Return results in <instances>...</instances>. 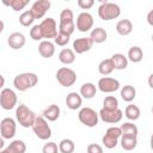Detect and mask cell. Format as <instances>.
Returning <instances> with one entry per match:
<instances>
[{
  "label": "cell",
  "instance_id": "1",
  "mask_svg": "<svg viewBox=\"0 0 153 153\" xmlns=\"http://www.w3.org/2000/svg\"><path fill=\"white\" fill-rule=\"evenodd\" d=\"M37 82H38V76L32 72L20 73L18 75H16L13 79V86L16 87V90H18L20 92L32 88L33 86L37 85Z\"/></svg>",
  "mask_w": 153,
  "mask_h": 153
},
{
  "label": "cell",
  "instance_id": "2",
  "mask_svg": "<svg viewBox=\"0 0 153 153\" xmlns=\"http://www.w3.org/2000/svg\"><path fill=\"white\" fill-rule=\"evenodd\" d=\"M120 14H121V7L115 2L103 1L98 7V16L104 22L116 19L120 17Z\"/></svg>",
  "mask_w": 153,
  "mask_h": 153
},
{
  "label": "cell",
  "instance_id": "3",
  "mask_svg": "<svg viewBox=\"0 0 153 153\" xmlns=\"http://www.w3.org/2000/svg\"><path fill=\"white\" fill-rule=\"evenodd\" d=\"M75 30L74 14L71 8H65L60 13V23H59V32H63L71 36Z\"/></svg>",
  "mask_w": 153,
  "mask_h": 153
},
{
  "label": "cell",
  "instance_id": "4",
  "mask_svg": "<svg viewBox=\"0 0 153 153\" xmlns=\"http://www.w3.org/2000/svg\"><path fill=\"white\" fill-rule=\"evenodd\" d=\"M16 118L22 127L29 128L32 127L36 118V114L31 109H29L25 104H19L16 109Z\"/></svg>",
  "mask_w": 153,
  "mask_h": 153
},
{
  "label": "cell",
  "instance_id": "5",
  "mask_svg": "<svg viewBox=\"0 0 153 153\" xmlns=\"http://www.w3.org/2000/svg\"><path fill=\"white\" fill-rule=\"evenodd\" d=\"M32 130L35 133V135L39 139V140H48L51 136V128L48 124V121L43 117V116H36L35 122L32 124Z\"/></svg>",
  "mask_w": 153,
  "mask_h": 153
},
{
  "label": "cell",
  "instance_id": "6",
  "mask_svg": "<svg viewBox=\"0 0 153 153\" xmlns=\"http://www.w3.org/2000/svg\"><path fill=\"white\" fill-rule=\"evenodd\" d=\"M78 118L84 126H86L88 128L96 127L99 121L98 112H96V110H93L92 108H88V106L80 109V111L78 114Z\"/></svg>",
  "mask_w": 153,
  "mask_h": 153
},
{
  "label": "cell",
  "instance_id": "7",
  "mask_svg": "<svg viewBox=\"0 0 153 153\" xmlns=\"http://www.w3.org/2000/svg\"><path fill=\"white\" fill-rule=\"evenodd\" d=\"M56 79L59 84L63 87H71L76 81V73L68 67H61L56 72Z\"/></svg>",
  "mask_w": 153,
  "mask_h": 153
},
{
  "label": "cell",
  "instance_id": "8",
  "mask_svg": "<svg viewBox=\"0 0 153 153\" xmlns=\"http://www.w3.org/2000/svg\"><path fill=\"white\" fill-rule=\"evenodd\" d=\"M18 98L12 88H2L0 92V106L4 110H12L17 105Z\"/></svg>",
  "mask_w": 153,
  "mask_h": 153
},
{
  "label": "cell",
  "instance_id": "9",
  "mask_svg": "<svg viewBox=\"0 0 153 153\" xmlns=\"http://www.w3.org/2000/svg\"><path fill=\"white\" fill-rule=\"evenodd\" d=\"M17 131V124L16 121L11 117H5L4 120H1L0 122V136L5 140H10L12 137H14Z\"/></svg>",
  "mask_w": 153,
  "mask_h": 153
},
{
  "label": "cell",
  "instance_id": "10",
  "mask_svg": "<svg viewBox=\"0 0 153 153\" xmlns=\"http://www.w3.org/2000/svg\"><path fill=\"white\" fill-rule=\"evenodd\" d=\"M39 27H41L43 38H48V41L49 38H55V36L57 35V24H56V20L51 17L43 19L39 24Z\"/></svg>",
  "mask_w": 153,
  "mask_h": 153
},
{
  "label": "cell",
  "instance_id": "11",
  "mask_svg": "<svg viewBox=\"0 0 153 153\" xmlns=\"http://www.w3.org/2000/svg\"><path fill=\"white\" fill-rule=\"evenodd\" d=\"M99 118L105 122V123H110V124H116L118 123L122 117H123V111L121 109H116V110H106V109H100L98 112Z\"/></svg>",
  "mask_w": 153,
  "mask_h": 153
},
{
  "label": "cell",
  "instance_id": "12",
  "mask_svg": "<svg viewBox=\"0 0 153 153\" xmlns=\"http://www.w3.org/2000/svg\"><path fill=\"white\" fill-rule=\"evenodd\" d=\"M120 81L115 78H110V76H103L98 80L97 87L100 92L103 93H112L115 91H117L120 88Z\"/></svg>",
  "mask_w": 153,
  "mask_h": 153
},
{
  "label": "cell",
  "instance_id": "13",
  "mask_svg": "<svg viewBox=\"0 0 153 153\" xmlns=\"http://www.w3.org/2000/svg\"><path fill=\"white\" fill-rule=\"evenodd\" d=\"M93 23H94V20H93V17H92L91 13H88V12H81L76 17L75 27L80 32H87V31H90L92 29Z\"/></svg>",
  "mask_w": 153,
  "mask_h": 153
},
{
  "label": "cell",
  "instance_id": "14",
  "mask_svg": "<svg viewBox=\"0 0 153 153\" xmlns=\"http://www.w3.org/2000/svg\"><path fill=\"white\" fill-rule=\"evenodd\" d=\"M51 2L49 0H37L31 6V13L33 14L35 19H41L45 16L47 11L50 8Z\"/></svg>",
  "mask_w": 153,
  "mask_h": 153
},
{
  "label": "cell",
  "instance_id": "15",
  "mask_svg": "<svg viewBox=\"0 0 153 153\" xmlns=\"http://www.w3.org/2000/svg\"><path fill=\"white\" fill-rule=\"evenodd\" d=\"M92 47H93V42L91 41L90 37H80L73 42V49L72 50L75 54H84V53L91 50Z\"/></svg>",
  "mask_w": 153,
  "mask_h": 153
},
{
  "label": "cell",
  "instance_id": "16",
  "mask_svg": "<svg viewBox=\"0 0 153 153\" xmlns=\"http://www.w3.org/2000/svg\"><path fill=\"white\" fill-rule=\"evenodd\" d=\"M25 42H26V38H25V36L22 32H13L7 38V44L13 50L22 49L25 45Z\"/></svg>",
  "mask_w": 153,
  "mask_h": 153
},
{
  "label": "cell",
  "instance_id": "17",
  "mask_svg": "<svg viewBox=\"0 0 153 153\" xmlns=\"http://www.w3.org/2000/svg\"><path fill=\"white\" fill-rule=\"evenodd\" d=\"M38 53L44 59H50L55 54V45L50 41H42L38 44Z\"/></svg>",
  "mask_w": 153,
  "mask_h": 153
},
{
  "label": "cell",
  "instance_id": "18",
  "mask_svg": "<svg viewBox=\"0 0 153 153\" xmlns=\"http://www.w3.org/2000/svg\"><path fill=\"white\" fill-rule=\"evenodd\" d=\"M82 104V98L79 93L76 92H69L67 96H66V105L68 109L71 110H78L80 109Z\"/></svg>",
  "mask_w": 153,
  "mask_h": 153
},
{
  "label": "cell",
  "instance_id": "19",
  "mask_svg": "<svg viewBox=\"0 0 153 153\" xmlns=\"http://www.w3.org/2000/svg\"><path fill=\"white\" fill-rule=\"evenodd\" d=\"M26 145L23 140H13L5 149H2V153H25Z\"/></svg>",
  "mask_w": 153,
  "mask_h": 153
},
{
  "label": "cell",
  "instance_id": "20",
  "mask_svg": "<svg viewBox=\"0 0 153 153\" xmlns=\"http://www.w3.org/2000/svg\"><path fill=\"white\" fill-rule=\"evenodd\" d=\"M42 116H43L47 121H50V122L56 121V120L60 117V108H59V105H56V104H50L48 108H45V109L43 110Z\"/></svg>",
  "mask_w": 153,
  "mask_h": 153
},
{
  "label": "cell",
  "instance_id": "21",
  "mask_svg": "<svg viewBox=\"0 0 153 153\" xmlns=\"http://www.w3.org/2000/svg\"><path fill=\"white\" fill-rule=\"evenodd\" d=\"M112 65H114V69H117V71H122V69H126L127 66H128V60H127V56H124L123 54L121 53H116L114 54L111 57H110Z\"/></svg>",
  "mask_w": 153,
  "mask_h": 153
},
{
  "label": "cell",
  "instance_id": "22",
  "mask_svg": "<svg viewBox=\"0 0 153 153\" xmlns=\"http://www.w3.org/2000/svg\"><path fill=\"white\" fill-rule=\"evenodd\" d=\"M96 92H97V87L92 82H84L81 86H80V96L81 98H85V99H92L94 96H96Z\"/></svg>",
  "mask_w": 153,
  "mask_h": 153
},
{
  "label": "cell",
  "instance_id": "23",
  "mask_svg": "<svg viewBox=\"0 0 153 153\" xmlns=\"http://www.w3.org/2000/svg\"><path fill=\"white\" fill-rule=\"evenodd\" d=\"M116 31L121 36H128L133 31V23L129 19H121L116 24Z\"/></svg>",
  "mask_w": 153,
  "mask_h": 153
},
{
  "label": "cell",
  "instance_id": "24",
  "mask_svg": "<svg viewBox=\"0 0 153 153\" xmlns=\"http://www.w3.org/2000/svg\"><path fill=\"white\" fill-rule=\"evenodd\" d=\"M59 60L63 65H72L75 61V53L69 48H65L59 53Z\"/></svg>",
  "mask_w": 153,
  "mask_h": 153
},
{
  "label": "cell",
  "instance_id": "25",
  "mask_svg": "<svg viewBox=\"0 0 153 153\" xmlns=\"http://www.w3.org/2000/svg\"><path fill=\"white\" fill-rule=\"evenodd\" d=\"M90 38L93 42V44L94 43H103L108 38V33H106L105 29H103V27H96V29H93L91 31Z\"/></svg>",
  "mask_w": 153,
  "mask_h": 153
},
{
  "label": "cell",
  "instance_id": "26",
  "mask_svg": "<svg viewBox=\"0 0 153 153\" xmlns=\"http://www.w3.org/2000/svg\"><path fill=\"white\" fill-rule=\"evenodd\" d=\"M143 59V51L140 47L137 45H134L131 48H129L128 50V56H127V60L133 62V63H137L140 62L141 60Z\"/></svg>",
  "mask_w": 153,
  "mask_h": 153
},
{
  "label": "cell",
  "instance_id": "27",
  "mask_svg": "<svg viewBox=\"0 0 153 153\" xmlns=\"http://www.w3.org/2000/svg\"><path fill=\"white\" fill-rule=\"evenodd\" d=\"M121 147L124 151H133L137 146V137L136 136H128V135H122L121 136Z\"/></svg>",
  "mask_w": 153,
  "mask_h": 153
},
{
  "label": "cell",
  "instance_id": "28",
  "mask_svg": "<svg viewBox=\"0 0 153 153\" xmlns=\"http://www.w3.org/2000/svg\"><path fill=\"white\" fill-rule=\"evenodd\" d=\"M135 97H136V90H135L134 86H131V85H126V86H123V87L121 88V98H122L124 102L130 103V102H133V100L135 99Z\"/></svg>",
  "mask_w": 153,
  "mask_h": 153
},
{
  "label": "cell",
  "instance_id": "29",
  "mask_svg": "<svg viewBox=\"0 0 153 153\" xmlns=\"http://www.w3.org/2000/svg\"><path fill=\"white\" fill-rule=\"evenodd\" d=\"M141 115V111L139 109L137 105H134V104H129L126 106L124 109V116L130 120V121H136Z\"/></svg>",
  "mask_w": 153,
  "mask_h": 153
},
{
  "label": "cell",
  "instance_id": "30",
  "mask_svg": "<svg viewBox=\"0 0 153 153\" xmlns=\"http://www.w3.org/2000/svg\"><path fill=\"white\" fill-rule=\"evenodd\" d=\"M112 71H114V65H112V62H111L110 59H104V60H102L99 62V65H98V72L102 75L106 76V75L111 74Z\"/></svg>",
  "mask_w": 153,
  "mask_h": 153
},
{
  "label": "cell",
  "instance_id": "31",
  "mask_svg": "<svg viewBox=\"0 0 153 153\" xmlns=\"http://www.w3.org/2000/svg\"><path fill=\"white\" fill-rule=\"evenodd\" d=\"M2 4L5 6L11 7L14 12H19V11H22L29 4V0H8V1L7 0H4Z\"/></svg>",
  "mask_w": 153,
  "mask_h": 153
},
{
  "label": "cell",
  "instance_id": "32",
  "mask_svg": "<svg viewBox=\"0 0 153 153\" xmlns=\"http://www.w3.org/2000/svg\"><path fill=\"white\" fill-rule=\"evenodd\" d=\"M121 131H122V135H128V136H136L137 137V133H139V129L137 127L131 123V122H126L123 123L121 127Z\"/></svg>",
  "mask_w": 153,
  "mask_h": 153
},
{
  "label": "cell",
  "instance_id": "33",
  "mask_svg": "<svg viewBox=\"0 0 153 153\" xmlns=\"http://www.w3.org/2000/svg\"><path fill=\"white\" fill-rule=\"evenodd\" d=\"M57 147H59V151L61 153H73L75 149L74 141L71 139H62Z\"/></svg>",
  "mask_w": 153,
  "mask_h": 153
},
{
  "label": "cell",
  "instance_id": "34",
  "mask_svg": "<svg viewBox=\"0 0 153 153\" xmlns=\"http://www.w3.org/2000/svg\"><path fill=\"white\" fill-rule=\"evenodd\" d=\"M103 109L106 110H116L118 109V99L115 96H108L103 100Z\"/></svg>",
  "mask_w": 153,
  "mask_h": 153
},
{
  "label": "cell",
  "instance_id": "35",
  "mask_svg": "<svg viewBox=\"0 0 153 153\" xmlns=\"http://www.w3.org/2000/svg\"><path fill=\"white\" fill-rule=\"evenodd\" d=\"M33 22H35V17H33V14L31 13L30 10L23 12V13L19 16V23H20L23 26H30V25H32Z\"/></svg>",
  "mask_w": 153,
  "mask_h": 153
},
{
  "label": "cell",
  "instance_id": "36",
  "mask_svg": "<svg viewBox=\"0 0 153 153\" xmlns=\"http://www.w3.org/2000/svg\"><path fill=\"white\" fill-rule=\"evenodd\" d=\"M69 39H71V36H68L63 32H57V35L54 38V42H55V44H57L60 47H65L68 44Z\"/></svg>",
  "mask_w": 153,
  "mask_h": 153
},
{
  "label": "cell",
  "instance_id": "37",
  "mask_svg": "<svg viewBox=\"0 0 153 153\" xmlns=\"http://www.w3.org/2000/svg\"><path fill=\"white\" fill-rule=\"evenodd\" d=\"M102 143L105 146V148H109V149H112L115 148L117 145H118V140L117 139H114L111 136H108L104 134V136L102 137Z\"/></svg>",
  "mask_w": 153,
  "mask_h": 153
},
{
  "label": "cell",
  "instance_id": "38",
  "mask_svg": "<svg viewBox=\"0 0 153 153\" xmlns=\"http://www.w3.org/2000/svg\"><path fill=\"white\" fill-rule=\"evenodd\" d=\"M30 37H31L33 41H41V39L43 38L42 31H41V27H39V24H36V25H33V26L30 29Z\"/></svg>",
  "mask_w": 153,
  "mask_h": 153
},
{
  "label": "cell",
  "instance_id": "39",
  "mask_svg": "<svg viewBox=\"0 0 153 153\" xmlns=\"http://www.w3.org/2000/svg\"><path fill=\"white\" fill-rule=\"evenodd\" d=\"M105 135L111 136V137L118 140V139L122 136V131H121V128H120V127H115V126H112V127H110V128L106 129Z\"/></svg>",
  "mask_w": 153,
  "mask_h": 153
},
{
  "label": "cell",
  "instance_id": "40",
  "mask_svg": "<svg viewBox=\"0 0 153 153\" xmlns=\"http://www.w3.org/2000/svg\"><path fill=\"white\" fill-rule=\"evenodd\" d=\"M59 152V147L55 142L50 141V142H47L43 148H42V153H57Z\"/></svg>",
  "mask_w": 153,
  "mask_h": 153
},
{
  "label": "cell",
  "instance_id": "41",
  "mask_svg": "<svg viewBox=\"0 0 153 153\" xmlns=\"http://www.w3.org/2000/svg\"><path fill=\"white\" fill-rule=\"evenodd\" d=\"M86 152L87 153H104L103 147L98 143H90L86 148Z\"/></svg>",
  "mask_w": 153,
  "mask_h": 153
},
{
  "label": "cell",
  "instance_id": "42",
  "mask_svg": "<svg viewBox=\"0 0 153 153\" xmlns=\"http://www.w3.org/2000/svg\"><path fill=\"white\" fill-rule=\"evenodd\" d=\"M76 4L81 10H90L94 5V1L93 0H78Z\"/></svg>",
  "mask_w": 153,
  "mask_h": 153
},
{
  "label": "cell",
  "instance_id": "43",
  "mask_svg": "<svg viewBox=\"0 0 153 153\" xmlns=\"http://www.w3.org/2000/svg\"><path fill=\"white\" fill-rule=\"evenodd\" d=\"M152 16H153V11H149L148 16H147V22L149 25H153V20H152Z\"/></svg>",
  "mask_w": 153,
  "mask_h": 153
},
{
  "label": "cell",
  "instance_id": "44",
  "mask_svg": "<svg viewBox=\"0 0 153 153\" xmlns=\"http://www.w3.org/2000/svg\"><path fill=\"white\" fill-rule=\"evenodd\" d=\"M4 86H5V78L0 74V90H2Z\"/></svg>",
  "mask_w": 153,
  "mask_h": 153
},
{
  "label": "cell",
  "instance_id": "45",
  "mask_svg": "<svg viewBox=\"0 0 153 153\" xmlns=\"http://www.w3.org/2000/svg\"><path fill=\"white\" fill-rule=\"evenodd\" d=\"M4 146H5V140H4V139L0 136V151L4 148Z\"/></svg>",
  "mask_w": 153,
  "mask_h": 153
},
{
  "label": "cell",
  "instance_id": "46",
  "mask_svg": "<svg viewBox=\"0 0 153 153\" xmlns=\"http://www.w3.org/2000/svg\"><path fill=\"white\" fill-rule=\"evenodd\" d=\"M4 27H5V24H4V22L0 19V35L2 33V31H4Z\"/></svg>",
  "mask_w": 153,
  "mask_h": 153
},
{
  "label": "cell",
  "instance_id": "47",
  "mask_svg": "<svg viewBox=\"0 0 153 153\" xmlns=\"http://www.w3.org/2000/svg\"><path fill=\"white\" fill-rule=\"evenodd\" d=\"M152 76H153V75L151 74V75H149V79H148V84H149V87H151V88L153 87V85H152Z\"/></svg>",
  "mask_w": 153,
  "mask_h": 153
},
{
  "label": "cell",
  "instance_id": "48",
  "mask_svg": "<svg viewBox=\"0 0 153 153\" xmlns=\"http://www.w3.org/2000/svg\"><path fill=\"white\" fill-rule=\"evenodd\" d=\"M0 153H2V151H0Z\"/></svg>",
  "mask_w": 153,
  "mask_h": 153
}]
</instances>
